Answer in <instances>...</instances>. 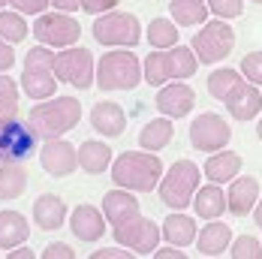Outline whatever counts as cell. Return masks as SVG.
<instances>
[{
    "label": "cell",
    "mask_w": 262,
    "mask_h": 259,
    "mask_svg": "<svg viewBox=\"0 0 262 259\" xmlns=\"http://www.w3.org/2000/svg\"><path fill=\"white\" fill-rule=\"evenodd\" d=\"M103 214L112 226V235L118 244L130 247L136 256H151L160 247V238H163V229L151 217L142 214L139 208V199L133 190H124V187H115L103 196Z\"/></svg>",
    "instance_id": "cell-1"
},
{
    "label": "cell",
    "mask_w": 262,
    "mask_h": 259,
    "mask_svg": "<svg viewBox=\"0 0 262 259\" xmlns=\"http://www.w3.org/2000/svg\"><path fill=\"white\" fill-rule=\"evenodd\" d=\"M108 172H112V181L124 190L151 193L157 190L166 169H163V160L157 157V151H124L121 157L112 160Z\"/></svg>",
    "instance_id": "cell-2"
},
{
    "label": "cell",
    "mask_w": 262,
    "mask_h": 259,
    "mask_svg": "<svg viewBox=\"0 0 262 259\" xmlns=\"http://www.w3.org/2000/svg\"><path fill=\"white\" fill-rule=\"evenodd\" d=\"M81 121V103L76 97H49V100H39V105L30 109L27 115V124L33 127V133L49 142V139H60L67 136L73 127H79Z\"/></svg>",
    "instance_id": "cell-3"
},
{
    "label": "cell",
    "mask_w": 262,
    "mask_h": 259,
    "mask_svg": "<svg viewBox=\"0 0 262 259\" xmlns=\"http://www.w3.org/2000/svg\"><path fill=\"white\" fill-rule=\"evenodd\" d=\"M199 70V57L187 46H172V49H154L142 60V73L151 88H163L166 81L190 78Z\"/></svg>",
    "instance_id": "cell-4"
},
{
    "label": "cell",
    "mask_w": 262,
    "mask_h": 259,
    "mask_svg": "<svg viewBox=\"0 0 262 259\" xmlns=\"http://www.w3.org/2000/svg\"><path fill=\"white\" fill-rule=\"evenodd\" d=\"M199 166L193 160H175L157 184V193H160V202L172 211H184L187 205H193V196L199 190Z\"/></svg>",
    "instance_id": "cell-5"
},
{
    "label": "cell",
    "mask_w": 262,
    "mask_h": 259,
    "mask_svg": "<svg viewBox=\"0 0 262 259\" xmlns=\"http://www.w3.org/2000/svg\"><path fill=\"white\" fill-rule=\"evenodd\" d=\"M145 78L142 60L133 49H112L97 63V88L100 91H133Z\"/></svg>",
    "instance_id": "cell-6"
},
{
    "label": "cell",
    "mask_w": 262,
    "mask_h": 259,
    "mask_svg": "<svg viewBox=\"0 0 262 259\" xmlns=\"http://www.w3.org/2000/svg\"><path fill=\"white\" fill-rule=\"evenodd\" d=\"M54 52H49L42 42L36 46V49H30L25 54V70H21V91H25L30 100H49L54 97V91H57V84L60 81H54Z\"/></svg>",
    "instance_id": "cell-7"
},
{
    "label": "cell",
    "mask_w": 262,
    "mask_h": 259,
    "mask_svg": "<svg viewBox=\"0 0 262 259\" xmlns=\"http://www.w3.org/2000/svg\"><path fill=\"white\" fill-rule=\"evenodd\" d=\"M190 49L196 52L199 63H217L223 57H229L235 49V30L229 27L226 18H208L205 25H199V33H193Z\"/></svg>",
    "instance_id": "cell-8"
},
{
    "label": "cell",
    "mask_w": 262,
    "mask_h": 259,
    "mask_svg": "<svg viewBox=\"0 0 262 259\" xmlns=\"http://www.w3.org/2000/svg\"><path fill=\"white\" fill-rule=\"evenodd\" d=\"M94 39L105 49H136L142 39V25L130 12H103L94 21Z\"/></svg>",
    "instance_id": "cell-9"
},
{
    "label": "cell",
    "mask_w": 262,
    "mask_h": 259,
    "mask_svg": "<svg viewBox=\"0 0 262 259\" xmlns=\"http://www.w3.org/2000/svg\"><path fill=\"white\" fill-rule=\"evenodd\" d=\"M54 76L63 84H73L76 91H88L97 84V63L94 54L81 46H70L60 49V54H54Z\"/></svg>",
    "instance_id": "cell-10"
},
{
    "label": "cell",
    "mask_w": 262,
    "mask_h": 259,
    "mask_svg": "<svg viewBox=\"0 0 262 259\" xmlns=\"http://www.w3.org/2000/svg\"><path fill=\"white\" fill-rule=\"evenodd\" d=\"M190 145L202 154H214V151H223L232 139V127L229 121H223V115L217 112H199L193 121H190Z\"/></svg>",
    "instance_id": "cell-11"
},
{
    "label": "cell",
    "mask_w": 262,
    "mask_h": 259,
    "mask_svg": "<svg viewBox=\"0 0 262 259\" xmlns=\"http://www.w3.org/2000/svg\"><path fill=\"white\" fill-rule=\"evenodd\" d=\"M39 136L27 121L18 118H3L0 121V163H25L36 151Z\"/></svg>",
    "instance_id": "cell-12"
},
{
    "label": "cell",
    "mask_w": 262,
    "mask_h": 259,
    "mask_svg": "<svg viewBox=\"0 0 262 259\" xmlns=\"http://www.w3.org/2000/svg\"><path fill=\"white\" fill-rule=\"evenodd\" d=\"M33 36L42 46L52 49H70L76 46L81 36V25L70 12H39V18L33 21Z\"/></svg>",
    "instance_id": "cell-13"
},
{
    "label": "cell",
    "mask_w": 262,
    "mask_h": 259,
    "mask_svg": "<svg viewBox=\"0 0 262 259\" xmlns=\"http://www.w3.org/2000/svg\"><path fill=\"white\" fill-rule=\"evenodd\" d=\"M39 166L52 175V178H67L79 169V148H73L63 136L60 139H49L39 148Z\"/></svg>",
    "instance_id": "cell-14"
},
{
    "label": "cell",
    "mask_w": 262,
    "mask_h": 259,
    "mask_svg": "<svg viewBox=\"0 0 262 259\" xmlns=\"http://www.w3.org/2000/svg\"><path fill=\"white\" fill-rule=\"evenodd\" d=\"M160 115H166V118H172V121H178V118H187L190 112H193V105H196V91L178 78V81H169V84H163L157 94V100H154Z\"/></svg>",
    "instance_id": "cell-15"
},
{
    "label": "cell",
    "mask_w": 262,
    "mask_h": 259,
    "mask_svg": "<svg viewBox=\"0 0 262 259\" xmlns=\"http://www.w3.org/2000/svg\"><path fill=\"white\" fill-rule=\"evenodd\" d=\"M223 105H226L229 118H235V121H253V118H259V112H262L259 84L241 78L235 88H232V94L223 100Z\"/></svg>",
    "instance_id": "cell-16"
},
{
    "label": "cell",
    "mask_w": 262,
    "mask_h": 259,
    "mask_svg": "<svg viewBox=\"0 0 262 259\" xmlns=\"http://www.w3.org/2000/svg\"><path fill=\"white\" fill-rule=\"evenodd\" d=\"M70 229L84 244H97L108 229V220L97 205H76L70 214Z\"/></svg>",
    "instance_id": "cell-17"
},
{
    "label": "cell",
    "mask_w": 262,
    "mask_h": 259,
    "mask_svg": "<svg viewBox=\"0 0 262 259\" xmlns=\"http://www.w3.org/2000/svg\"><path fill=\"white\" fill-rule=\"evenodd\" d=\"M256 202H259V181H256L253 175H235V178L229 181V193H226L229 214L247 217Z\"/></svg>",
    "instance_id": "cell-18"
},
{
    "label": "cell",
    "mask_w": 262,
    "mask_h": 259,
    "mask_svg": "<svg viewBox=\"0 0 262 259\" xmlns=\"http://www.w3.org/2000/svg\"><path fill=\"white\" fill-rule=\"evenodd\" d=\"M91 127L105 139H118L127 130V112L112 100H100L91 109Z\"/></svg>",
    "instance_id": "cell-19"
},
{
    "label": "cell",
    "mask_w": 262,
    "mask_h": 259,
    "mask_svg": "<svg viewBox=\"0 0 262 259\" xmlns=\"http://www.w3.org/2000/svg\"><path fill=\"white\" fill-rule=\"evenodd\" d=\"M33 223L42 229V232H54L67 223V202L54 193H42L36 202H33Z\"/></svg>",
    "instance_id": "cell-20"
},
{
    "label": "cell",
    "mask_w": 262,
    "mask_h": 259,
    "mask_svg": "<svg viewBox=\"0 0 262 259\" xmlns=\"http://www.w3.org/2000/svg\"><path fill=\"white\" fill-rule=\"evenodd\" d=\"M232 244V229L220 220H208V226H202L196 235V250L199 256H223Z\"/></svg>",
    "instance_id": "cell-21"
},
{
    "label": "cell",
    "mask_w": 262,
    "mask_h": 259,
    "mask_svg": "<svg viewBox=\"0 0 262 259\" xmlns=\"http://www.w3.org/2000/svg\"><path fill=\"white\" fill-rule=\"evenodd\" d=\"M160 229H163V238H166V244H175V247H190V244H196V220L190 217V214H184V211H172L163 223H160Z\"/></svg>",
    "instance_id": "cell-22"
},
{
    "label": "cell",
    "mask_w": 262,
    "mask_h": 259,
    "mask_svg": "<svg viewBox=\"0 0 262 259\" xmlns=\"http://www.w3.org/2000/svg\"><path fill=\"white\" fill-rule=\"evenodd\" d=\"M193 211H196V217H202V220H217L223 211H229L223 187L214 184V181H208L205 187L199 184V190H196V196H193Z\"/></svg>",
    "instance_id": "cell-23"
},
{
    "label": "cell",
    "mask_w": 262,
    "mask_h": 259,
    "mask_svg": "<svg viewBox=\"0 0 262 259\" xmlns=\"http://www.w3.org/2000/svg\"><path fill=\"white\" fill-rule=\"evenodd\" d=\"M238 172H241V154L226 151V148L223 151H214L205 160V166H202V175L214 184H229Z\"/></svg>",
    "instance_id": "cell-24"
},
{
    "label": "cell",
    "mask_w": 262,
    "mask_h": 259,
    "mask_svg": "<svg viewBox=\"0 0 262 259\" xmlns=\"http://www.w3.org/2000/svg\"><path fill=\"white\" fill-rule=\"evenodd\" d=\"M115 151L105 145V142H97V139H88L79 145V169L88 172V175H103L105 169L112 166L115 160Z\"/></svg>",
    "instance_id": "cell-25"
},
{
    "label": "cell",
    "mask_w": 262,
    "mask_h": 259,
    "mask_svg": "<svg viewBox=\"0 0 262 259\" xmlns=\"http://www.w3.org/2000/svg\"><path fill=\"white\" fill-rule=\"evenodd\" d=\"M30 226L27 217L18 211H0V250H12L18 244H25Z\"/></svg>",
    "instance_id": "cell-26"
},
{
    "label": "cell",
    "mask_w": 262,
    "mask_h": 259,
    "mask_svg": "<svg viewBox=\"0 0 262 259\" xmlns=\"http://www.w3.org/2000/svg\"><path fill=\"white\" fill-rule=\"evenodd\" d=\"M172 136H175V124H172V118L163 115V118H154L139 130V145L145 151H163L172 142Z\"/></svg>",
    "instance_id": "cell-27"
},
{
    "label": "cell",
    "mask_w": 262,
    "mask_h": 259,
    "mask_svg": "<svg viewBox=\"0 0 262 259\" xmlns=\"http://www.w3.org/2000/svg\"><path fill=\"white\" fill-rule=\"evenodd\" d=\"M169 12H172V21L181 27H199L211 15L205 0H169Z\"/></svg>",
    "instance_id": "cell-28"
},
{
    "label": "cell",
    "mask_w": 262,
    "mask_h": 259,
    "mask_svg": "<svg viewBox=\"0 0 262 259\" xmlns=\"http://www.w3.org/2000/svg\"><path fill=\"white\" fill-rule=\"evenodd\" d=\"M27 187V169L25 163H0V199L12 202L25 193Z\"/></svg>",
    "instance_id": "cell-29"
},
{
    "label": "cell",
    "mask_w": 262,
    "mask_h": 259,
    "mask_svg": "<svg viewBox=\"0 0 262 259\" xmlns=\"http://www.w3.org/2000/svg\"><path fill=\"white\" fill-rule=\"evenodd\" d=\"M145 36H148L151 49H172V46H178V25L172 18H151Z\"/></svg>",
    "instance_id": "cell-30"
},
{
    "label": "cell",
    "mask_w": 262,
    "mask_h": 259,
    "mask_svg": "<svg viewBox=\"0 0 262 259\" xmlns=\"http://www.w3.org/2000/svg\"><path fill=\"white\" fill-rule=\"evenodd\" d=\"M238 81H241V73L238 70H229V67H220V70H214L208 76V94L214 100H226L229 94H232V88H235Z\"/></svg>",
    "instance_id": "cell-31"
},
{
    "label": "cell",
    "mask_w": 262,
    "mask_h": 259,
    "mask_svg": "<svg viewBox=\"0 0 262 259\" xmlns=\"http://www.w3.org/2000/svg\"><path fill=\"white\" fill-rule=\"evenodd\" d=\"M25 36H27V21L21 12H0V39L15 46Z\"/></svg>",
    "instance_id": "cell-32"
},
{
    "label": "cell",
    "mask_w": 262,
    "mask_h": 259,
    "mask_svg": "<svg viewBox=\"0 0 262 259\" xmlns=\"http://www.w3.org/2000/svg\"><path fill=\"white\" fill-rule=\"evenodd\" d=\"M18 112V84L9 73H0V121L3 118H15Z\"/></svg>",
    "instance_id": "cell-33"
},
{
    "label": "cell",
    "mask_w": 262,
    "mask_h": 259,
    "mask_svg": "<svg viewBox=\"0 0 262 259\" xmlns=\"http://www.w3.org/2000/svg\"><path fill=\"white\" fill-rule=\"evenodd\" d=\"M229 256L232 259H259L262 256V241L253 235H238L229 244Z\"/></svg>",
    "instance_id": "cell-34"
},
{
    "label": "cell",
    "mask_w": 262,
    "mask_h": 259,
    "mask_svg": "<svg viewBox=\"0 0 262 259\" xmlns=\"http://www.w3.org/2000/svg\"><path fill=\"white\" fill-rule=\"evenodd\" d=\"M205 3H208L211 15L226 18V21H232V18H238L244 12V0H205Z\"/></svg>",
    "instance_id": "cell-35"
},
{
    "label": "cell",
    "mask_w": 262,
    "mask_h": 259,
    "mask_svg": "<svg viewBox=\"0 0 262 259\" xmlns=\"http://www.w3.org/2000/svg\"><path fill=\"white\" fill-rule=\"evenodd\" d=\"M241 76L253 84H262V52H247L241 57Z\"/></svg>",
    "instance_id": "cell-36"
},
{
    "label": "cell",
    "mask_w": 262,
    "mask_h": 259,
    "mask_svg": "<svg viewBox=\"0 0 262 259\" xmlns=\"http://www.w3.org/2000/svg\"><path fill=\"white\" fill-rule=\"evenodd\" d=\"M52 0H9V6L21 15H39L42 9H49Z\"/></svg>",
    "instance_id": "cell-37"
},
{
    "label": "cell",
    "mask_w": 262,
    "mask_h": 259,
    "mask_svg": "<svg viewBox=\"0 0 262 259\" xmlns=\"http://www.w3.org/2000/svg\"><path fill=\"white\" fill-rule=\"evenodd\" d=\"M42 259H76V250L70 244H63V241H54L42 250Z\"/></svg>",
    "instance_id": "cell-38"
},
{
    "label": "cell",
    "mask_w": 262,
    "mask_h": 259,
    "mask_svg": "<svg viewBox=\"0 0 262 259\" xmlns=\"http://www.w3.org/2000/svg\"><path fill=\"white\" fill-rule=\"evenodd\" d=\"M121 0H81V9L91 12V15H103V12H112Z\"/></svg>",
    "instance_id": "cell-39"
},
{
    "label": "cell",
    "mask_w": 262,
    "mask_h": 259,
    "mask_svg": "<svg viewBox=\"0 0 262 259\" xmlns=\"http://www.w3.org/2000/svg\"><path fill=\"white\" fill-rule=\"evenodd\" d=\"M136 253H133L130 247L124 250V244L121 247H103V250H94L91 253V259H133Z\"/></svg>",
    "instance_id": "cell-40"
},
{
    "label": "cell",
    "mask_w": 262,
    "mask_h": 259,
    "mask_svg": "<svg viewBox=\"0 0 262 259\" xmlns=\"http://www.w3.org/2000/svg\"><path fill=\"white\" fill-rule=\"evenodd\" d=\"M15 63V52H12V42L0 39V73H9Z\"/></svg>",
    "instance_id": "cell-41"
},
{
    "label": "cell",
    "mask_w": 262,
    "mask_h": 259,
    "mask_svg": "<svg viewBox=\"0 0 262 259\" xmlns=\"http://www.w3.org/2000/svg\"><path fill=\"white\" fill-rule=\"evenodd\" d=\"M151 256L154 259H187V253H184L181 247H175V244H166V247H157Z\"/></svg>",
    "instance_id": "cell-42"
},
{
    "label": "cell",
    "mask_w": 262,
    "mask_h": 259,
    "mask_svg": "<svg viewBox=\"0 0 262 259\" xmlns=\"http://www.w3.org/2000/svg\"><path fill=\"white\" fill-rule=\"evenodd\" d=\"M54 9H60V12H76L81 9V0H52Z\"/></svg>",
    "instance_id": "cell-43"
},
{
    "label": "cell",
    "mask_w": 262,
    "mask_h": 259,
    "mask_svg": "<svg viewBox=\"0 0 262 259\" xmlns=\"http://www.w3.org/2000/svg\"><path fill=\"white\" fill-rule=\"evenodd\" d=\"M6 256H9V259H33V250H30V247H25V244H18V247H12Z\"/></svg>",
    "instance_id": "cell-44"
},
{
    "label": "cell",
    "mask_w": 262,
    "mask_h": 259,
    "mask_svg": "<svg viewBox=\"0 0 262 259\" xmlns=\"http://www.w3.org/2000/svg\"><path fill=\"white\" fill-rule=\"evenodd\" d=\"M253 220H256V226L262 229V199L256 202V205H253Z\"/></svg>",
    "instance_id": "cell-45"
},
{
    "label": "cell",
    "mask_w": 262,
    "mask_h": 259,
    "mask_svg": "<svg viewBox=\"0 0 262 259\" xmlns=\"http://www.w3.org/2000/svg\"><path fill=\"white\" fill-rule=\"evenodd\" d=\"M256 136H259V142H262V118L256 121Z\"/></svg>",
    "instance_id": "cell-46"
},
{
    "label": "cell",
    "mask_w": 262,
    "mask_h": 259,
    "mask_svg": "<svg viewBox=\"0 0 262 259\" xmlns=\"http://www.w3.org/2000/svg\"><path fill=\"white\" fill-rule=\"evenodd\" d=\"M250 3H256V6H262V0H250Z\"/></svg>",
    "instance_id": "cell-47"
},
{
    "label": "cell",
    "mask_w": 262,
    "mask_h": 259,
    "mask_svg": "<svg viewBox=\"0 0 262 259\" xmlns=\"http://www.w3.org/2000/svg\"><path fill=\"white\" fill-rule=\"evenodd\" d=\"M6 3H9V0H0V6H6Z\"/></svg>",
    "instance_id": "cell-48"
}]
</instances>
